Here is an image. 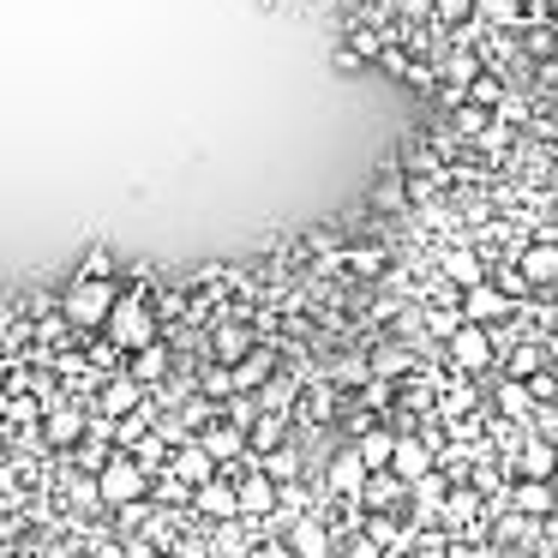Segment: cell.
<instances>
[{"instance_id":"603a6c76","label":"cell","mask_w":558,"mask_h":558,"mask_svg":"<svg viewBox=\"0 0 558 558\" xmlns=\"http://www.w3.org/2000/svg\"><path fill=\"white\" fill-rule=\"evenodd\" d=\"M498 414H505L510 426H529L534 421V397H529L522 378H505V385H498Z\"/></svg>"},{"instance_id":"7bdbcfd3","label":"cell","mask_w":558,"mask_h":558,"mask_svg":"<svg viewBox=\"0 0 558 558\" xmlns=\"http://www.w3.org/2000/svg\"><path fill=\"white\" fill-rule=\"evenodd\" d=\"M7 373H13V354L0 349V385H7Z\"/></svg>"},{"instance_id":"d6986e66","label":"cell","mask_w":558,"mask_h":558,"mask_svg":"<svg viewBox=\"0 0 558 558\" xmlns=\"http://www.w3.org/2000/svg\"><path fill=\"white\" fill-rule=\"evenodd\" d=\"M402 498H409V486H402L390 469H385V474H366V486H361V505L373 510V517H378V510H397Z\"/></svg>"},{"instance_id":"ffe728a7","label":"cell","mask_w":558,"mask_h":558,"mask_svg":"<svg viewBox=\"0 0 558 558\" xmlns=\"http://www.w3.org/2000/svg\"><path fill=\"white\" fill-rule=\"evenodd\" d=\"M510 505H517V517H558V498L546 481H517V493H510Z\"/></svg>"},{"instance_id":"4316f807","label":"cell","mask_w":558,"mask_h":558,"mask_svg":"<svg viewBox=\"0 0 558 558\" xmlns=\"http://www.w3.org/2000/svg\"><path fill=\"white\" fill-rule=\"evenodd\" d=\"M253 397L265 402V414H289V409H294V397H301V385H294L289 373H277L265 390H253Z\"/></svg>"},{"instance_id":"52a82bcc","label":"cell","mask_w":558,"mask_h":558,"mask_svg":"<svg viewBox=\"0 0 558 558\" xmlns=\"http://www.w3.org/2000/svg\"><path fill=\"white\" fill-rule=\"evenodd\" d=\"M169 474H174L181 486H193V493H198L205 481H217V462H210V450L198 445V438H186V445L169 450Z\"/></svg>"},{"instance_id":"44dd1931","label":"cell","mask_w":558,"mask_h":558,"mask_svg":"<svg viewBox=\"0 0 558 558\" xmlns=\"http://www.w3.org/2000/svg\"><path fill=\"white\" fill-rule=\"evenodd\" d=\"M301 421H313V426H325V421H337V390L325 385V378H313V385H301Z\"/></svg>"},{"instance_id":"9a60e30c","label":"cell","mask_w":558,"mask_h":558,"mask_svg":"<svg viewBox=\"0 0 558 558\" xmlns=\"http://www.w3.org/2000/svg\"><path fill=\"white\" fill-rule=\"evenodd\" d=\"M325 481H330V493H342V498H361V486H366V462L354 457V445H342L337 457H330Z\"/></svg>"},{"instance_id":"1f68e13d","label":"cell","mask_w":558,"mask_h":558,"mask_svg":"<svg viewBox=\"0 0 558 558\" xmlns=\"http://www.w3.org/2000/svg\"><path fill=\"white\" fill-rule=\"evenodd\" d=\"M474 0H433V25H469Z\"/></svg>"},{"instance_id":"7c38bea8","label":"cell","mask_w":558,"mask_h":558,"mask_svg":"<svg viewBox=\"0 0 558 558\" xmlns=\"http://www.w3.org/2000/svg\"><path fill=\"white\" fill-rule=\"evenodd\" d=\"M193 510H205L210 522H241V505H234V481H222V474H217V481H205V486L193 493Z\"/></svg>"},{"instance_id":"74e56055","label":"cell","mask_w":558,"mask_h":558,"mask_svg":"<svg viewBox=\"0 0 558 558\" xmlns=\"http://www.w3.org/2000/svg\"><path fill=\"white\" fill-rule=\"evenodd\" d=\"M390 13H402V19H414V25H426V19H433V0H390Z\"/></svg>"},{"instance_id":"60d3db41","label":"cell","mask_w":558,"mask_h":558,"mask_svg":"<svg viewBox=\"0 0 558 558\" xmlns=\"http://www.w3.org/2000/svg\"><path fill=\"white\" fill-rule=\"evenodd\" d=\"M330 66H337V73H354V66H361V54L342 43V49H330Z\"/></svg>"},{"instance_id":"277c9868","label":"cell","mask_w":558,"mask_h":558,"mask_svg":"<svg viewBox=\"0 0 558 558\" xmlns=\"http://www.w3.org/2000/svg\"><path fill=\"white\" fill-rule=\"evenodd\" d=\"M85 433H90V409H85V402H66V397L43 402V438H49V450H73Z\"/></svg>"},{"instance_id":"83f0119b","label":"cell","mask_w":558,"mask_h":558,"mask_svg":"<svg viewBox=\"0 0 558 558\" xmlns=\"http://www.w3.org/2000/svg\"><path fill=\"white\" fill-rule=\"evenodd\" d=\"M78 282H114V253L102 241L85 246V265H78Z\"/></svg>"},{"instance_id":"5bb4252c","label":"cell","mask_w":558,"mask_h":558,"mask_svg":"<svg viewBox=\"0 0 558 558\" xmlns=\"http://www.w3.org/2000/svg\"><path fill=\"white\" fill-rule=\"evenodd\" d=\"M246 354H253V330H246V325H217V330H210V361H217V366H229V373H234Z\"/></svg>"},{"instance_id":"30bf717a","label":"cell","mask_w":558,"mask_h":558,"mask_svg":"<svg viewBox=\"0 0 558 558\" xmlns=\"http://www.w3.org/2000/svg\"><path fill=\"white\" fill-rule=\"evenodd\" d=\"M133 409H145V390H138L126 373H114L109 385L97 390V414H102V421H126Z\"/></svg>"},{"instance_id":"d6a6232c","label":"cell","mask_w":558,"mask_h":558,"mask_svg":"<svg viewBox=\"0 0 558 558\" xmlns=\"http://www.w3.org/2000/svg\"><path fill=\"white\" fill-rule=\"evenodd\" d=\"M198 385H205L210 397H234V373H229V366H217V361H210L205 373H198Z\"/></svg>"},{"instance_id":"4fadbf2b","label":"cell","mask_w":558,"mask_h":558,"mask_svg":"<svg viewBox=\"0 0 558 558\" xmlns=\"http://www.w3.org/2000/svg\"><path fill=\"white\" fill-rule=\"evenodd\" d=\"M234 505H241V522L246 517H270V510H277V486H270L258 469H246V481H234Z\"/></svg>"},{"instance_id":"e575fe53","label":"cell","mask_w":558,"mask_h":558,"mask_svg":"<svg viewBox=\"0 0 558 558\" xmlns=\"http://www.w3.org/2000/svg\"><path fill=\"white\" fill-rule=\"evenodd\" d=\"M217 553H222V558H246V534H241V522H222V529H217Z\"/></svg>"},{"instance_id":"8d00e7d4","label":"cell","mask_w":558,"mask_h":558,"mask_svg":"<svg viewBox=\"0 0 558 558\" xmlns=\"http://www.w3.org/2000/svg\"><path fill=\"white\" fill-rule=\"evenodd\" d=\"M469 510H474V493H469V486H462V493H450L445 505H438V517H445V522H462V517H469Z\"/></svg>"},{"instance_id":"f1b7e54d","label":"cell","mask_w":558,"mask_h":558,"mask_svg":"<svg viewBox=\"0 0 558 558\" xmlns=\"http://www.w3.org/2000/svg\"><path fill=\"white\" fill-rule=\"evenodd\" d=\"M498 102H505V78H498V73H481V78L469 85V109H486V114H493Z\"/></svg>"},{"instance_id":"3957f363","label":"cell","mask_w":558,"mask_h":558,"mask_svg":"<svg viewBox=\"0 0 558 558\" xmlns=\"http://www.w3.org/2000/svg\"><path fill=\"white\" fill-rule=\"evenodd\" d=\"M145 493H150V474L138 469V462L126 457V450H114L109 469L97 474V498H102V505H121V510H126V505H138Z\"/></svg>"},{"instance_id":"7a4b0ae2","label":"cell","mask_w":558,"mask_h":558,"mask_svg":"<svg viewBox=\"0 0 558 558\" xmlns=\"http://www.w3.org/2000/svg\"><path fill=\"white\" fill-rule=\"evenodd\" d=\"M114 301H121V289H114V282H73V289L61 294V313H66V325L90 330V325H109Z\"/></svg>"},{"instance_id":"f35d334b","label":"cell","mask_w":558,"mask_h":558,"mask_svg":"<svg viewBox=\"0 0 558 558\" xmlns=\"http://www.w3.org/2000/svg\"><path fill=\"white\" fill-rule=\"evenodd\" d=\"M529 49H534V54H553V49H558V31H553V25H534V31H529Z\"/></svg>"},{"instance_id":"484cf974","label":"cell","mask_w":558,"mask_h":558,"mask_svg":"<svg viewBox=\"0 0 558 558\" xmlns=\"http://www.w3.org/2000/svg\"><path fill=\"white\" fill-rule=\"evenodd\" d=\"M258 474H265L270 486H282V481H294L301 474V450H289V445H277L270 457H258Z\"/></svg>"},{"instance_id":"8992f818","label":"cell","mask_w":558,"mask_h":558,"mask_svg":"<svg viewBox=\"0 0 558 558\" xmlns=\"http://www.w3.org/2000/svg\"><path fill=\"white\" fill-rule=\"evenodd\" d=\"M457 313H462V325H481V330H493L498 318H510V294L498 289L493 277H486L481 289H462V306H457Z\"/></svg>"},{"instance_id":"4dcf8cb0","label":"cell","mask_w":558,"mask_h":558,"mask_svg":"<svg viewBox=\"0 0 558 558\" xmlns=\"http://www.w3.org/2000/svg\"><path fill=\"white\" fill-rule=\"evenodd\" d=\"M150 493H157V505H186V498H193V486H181L169 469H162V474H150Z\"/></svg>"},{"instance_id":"e0dca14e","label":"cell","mask_w":558,"mask_h":558,"mask_svg":"<svg viewBox=\"0 0 558 558\" xmlns=\"http://www.w3.org/2000/svg\"><path fill=\"white\" fill-rule=\"evenodd\" d=\"M517 277L522 282H553L558 277V246L553 241H529L517 253Z\"/></svg>"},{"instance_id":"5b68a950","label":"cell","mask_w":558,"mask_h":558,"mask_svg":"<svg viewBox=\"0 0 558 558\" xmlns=\"http://www.w3.org/2000/svg\"><path fill=\"white\" fill-rule=\"evenodd\" d=\"M553 462H558V445L546 433H517V445H510V469L522 474V481H546L553 474Z\"/></svg>"},{"instance_id":"d4e9b609","label":"cell","mask_w":558,"mask_h":558,"mask_svg":"<svg viewBox=\"0 0 558 558\" xmlns=\"http://www.w3.org/2000/svg\"><path fill=\"white\" fill-rule=\"evenodd\" d=\"M373 210H378V217H397V210H409V181H402V169H390L385 181L373 186Z\"/></svg>"},{"instance_id":"8fae6325","label":"cell","mask_w":558,"mask_h":558,"mask_svg":"<svg viewBox=\"0 0 558 558\" xmlns=\"http://www.w3.org/2000/svg\"><path fill=\"white\" fill-rule=\"evenodd\" d=\"M289 546H294V558H337V541H330L325 517H294Z\"/></svg>"},{"instance_id":"b9f144b4","label":"cell","mask_w":558,"mask_h":558,"mask_svg":"<svg viewBox=\"0 0 558 558\" xmlns=\"http://www.w3.org/2000/svg\"><path fill=\"white\" fill-rule=\"evenodd\" d=\"M126 558H162V553H150V541H126Z\"/></svg>"},{"instance_id":"7402d4cb","label":"cell","mask_w":558,"mask_h":558,"mask_svg":"<svg viewBox=\"0 0 558 558\" xmlns=\"http://www.w3.org/2000/svg\"><path fill=\"white\" fill-rule=\"evenodd\" d=\"M390 450H397V433H390V426H373V433H361L354 457L366 462V474H385L390 469Z\"/></svg>"},{"instance_id":"ee69618b","label":"cell","mask_w":558,"mask_h":558,"mask_svg":"<svg viewBox=\"0 0 558 558\" xmlns=\"http://www.w3.org/2000/svg\"><path fill=\"white\" fill-rule=\"evenodd\" d=\"M553 474H558V462H553Z\"/></svg>"},{"instance_id":"ba28073f","label":"cell","mask_w":558,"mask_h":558,"mask_svg":"<svg viewBox=\"0 0 558 558\" xmlns=\"http://www.w3.org/2000/svg\"><path fill=\"white\" fill-rule=\"evenodd\" d=\"M450 354H457L462 373H486V366H493V354H498V342H493V330L462 325L457 337H450Z\"/></svg>"},{"instance_id":"ac0fdd59","label":"cell","mask_w":558,"mask_h":558,"mask_svg":"<svg viewBox=\"0 0 558 558\" xmlns=\"http://www.w3.org/2000/svg\"><path fill=\"white\" fill-rule=\"evenodd\" d=\"M445 277L457 282V289H481V282H486V258L474 253V246H450V253H445Z\"/></svg>"},{"instance_id":"d590c367","label":"cell","mask_w":558,"mask_h":558,"mask_svg":"<svg viewBox=\"0 0 558 558\" xmlns=\"http://www.w3.org/2000/svg\"><path fill=\"white\" fill-rule=\"evenodd\" d=\"M426 330H438V337H457V330H462V313H450V306H426Z\"/></svg>"},{"instance_id":"cb8c5ba5","label":"cell","mask_w":558,"mask_h":558,"mask_svg":"<svg viewBox=\"0 0 558 558\" xmlns=\"http://www.w3.org/2000/svg\"><path fill=\"white\" fill-rule=\"evenodd\" d=\"M474 25L510 31V25H529V19H522V0H474Z\"/></svg>"},{"instance_id":"f546056e","label":"cell","mask_w":558,"mask_h":558,"mask_svg":"<svg viewBox=\"0 0 558 558\" xmlns=\"http://www.w3.org/2000/svg\"><path fill=\"white\" fill-rule=\"evenodd\" d=\"M349 265H354V277H385L390 253H385V246H354V253H349Z\"/></svg>"},{"instance_id":"ab89813d","label":"cell","mask_w":558,"mask_h":558,"mask_svg":"<svg viewBox=\"0 0 558 558\" xmlns=\"http://www.w3.org/2000/svg\"><path fill=\"white\" fill-rule=\"evenodd\" d=\"M378 61H385V73H397V78H409V54L397 49V43H385V54H378Z\"/></svg>"},{"instance_id":"9c48e42d","label":"cell","mask_w":558,"mask_h":558,"mask_svg":"<svg viewBox=\"0 0 558 558\" xmlns=\"http://www.w3.org/2000/svg\"><path fill=\"white\" fill-rule=\"evenodd\" d=\"M277 373H282V366H277V349H270V342H253V354L234 366V397H253V390H265Z\"/></svg>"},{"instance_id":"6da1fadb","label":"cell","mask_w":558,"mask_h":558,"mask_svg":"<svg viewBox=\"0 0 558 558\" xmlns=\"http://www.w3.org/2000/svg\"><path fill=\"white\" fill-rule=\"evenodd\" d=\"M150 342H157V306L145 301V289L121 294V301H114V313H109V349L138 354V349H150Z\"/></svg>"},{"instance_id":"836d02e7","label":"cell","mask_w":558,"mask_h":558,"mask_svg":"<svg viewBox=\"0 0 558 558\" xmlns=\"http://www.w3.org/2000/svg\"><path fill=\"white\" fill-rule=\"evenodd\" d=\"M457 133H462V138L493 133V114H486V109H469V102H462V109H457Z\"/></svg>"},{"instance_id":"2e32d148","label":"cell","mask_w":558,"mask_h":558,"mask_svg":"<svg viewBox=\"0 0 558 558\" xmlns=\"http://www.w3.org/2000/svg\"><path fill=\"white\" fill-rule=\"evenodd\" d=\"M169 373H174V354L162 349V342H150V349H138L133 361H126V378H133L138 390H145V385H162Z\"/></svg>"}]
</instances>
